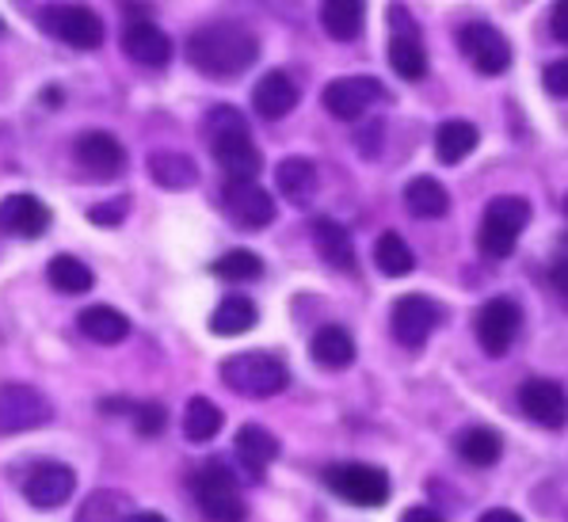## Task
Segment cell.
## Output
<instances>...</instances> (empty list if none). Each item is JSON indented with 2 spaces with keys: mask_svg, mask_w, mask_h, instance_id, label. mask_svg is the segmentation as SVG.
<instances>
[{
  "mask_svg": "<svg viewBox=\"0 0 568 522\" xmlns=\"http://www.w3.org/2000/svg\"><path fill=\"white\" fill-rule=\"evenodd\" d=\"M439 306H435L427 294H405V298L393 301V336H397V344L405 347H424L427 336L435 332V325H439Z\"/></svg>",
  "mask_w": 568,
  "mask_h": 522,
  "instance_id": "obj_12",
  "label": "cell"
},
{
  "mask_svg": "<svg viewBox=\"0 0 568 522\" xmlns=\"http://www.w3.org/2000/svg\"><path fill=\"white\" fill-rule=\"evenodd\" d=\"M549 283H554V290L568 301V259H561V264L549 267Z\"/></svg>",
  "mask_w": 568,
  "mask_h": 522,
  "instance_id": "obj_41",
  "label": "cell"
},
{
  "mask_svg": "<svg viewBox=\"0 0 568 522\" xmlns=\"http://www.w3.org/2000/svg\"><path fill=\"white\" fill-rule=\"evenodd\" d=\"M122 50H126L138 65H150V69H161L172 62V39L150 20L130 23L126 34H122Z\"/></svg>",
  "mask_w": 568,
  "mask_h": 522,
  "instance_id": "obj_21",
  "label": "cell"
},
{
  "mask_svg": "<svg viewBox=\"0 0 568 522\" xmlns=\"http://www.w3.org/2000/svg\"><path fill=\"white\" fill-rule=\"evenodd\" d=\"M454 450H458V458L466 461V465L488 469V465H496V461H500L504 442H500V434L488 431V428H466L458 439H454Z\"/></svg>",
  "mask_w": 568,
  "mask_h": 522,
  "instance_id": "obj_31",
  "label": "cell"
},
{
  "mask_svg": "<svg viewBox=\"0 0 568 522\" xmlns=\"http://www.w3.org/2000/svg\"><path fill=\"white\" fill-rule=\"evenodd\" d=\"M541 84H546L549 95H568V58H565V62L546 65V73H541Z\"/></svg>",
  "mask_w": 568,
  "mask_h": 522,
  "instance_id": "obj_39",
  "label": "cell"
},
{
  "mask_svg": "<svg viewBox=\"0 0 568 522\" xmlns=\"http://www.w3.org/2000/svg\"><path fill=\"white\" fill-rule=\"evenodd\" d=\"M565 214H568V195H565Z\"/></svg>",
  "mask_w": 568,
  "mask_h": 522,
  "instance_id": "obj_45",
  "label": "cell"
},
{
  "mask_svg": "<svg viewBox=\"0 0 568 522\" xmlns=\"http://www.w3.org/2000/svg\"><path fill=\"white\" fill-rule=\"evenodd\" d=\"M233 454H237L244 473H248L252 481H260L271 461L278 458V439L267 428H260V423H244L237 431V439H233Z\"/></svg>",
  "mask_w": 568,
  "mask_h": 522,
  "instance_id": "obj_20",
  "label": "cell"
},
{
  "mask_svg": "<svg viewBox=\"0 0 568 522\" xmlns=\"http://www.w3.org/2000/svg\"><path fill=\"white\" fill-rule=\"evenodd\" d=\"M126 217V198H111V203H100L89 211V222L95 225H119Z\"/></svg>",
  "mask_w": 568,
  "mask_h": 522,
  "instance_id": "obj_38",
  "label": "cell"
},
{
  "mask_svg": "<svg viewBox=\"0 0 568 522\" xmlns=\"http://www.w3.org/2000/svg\"><path fill=\"white\" fill-rule=\"evenodd\" d=\"M549 31L557 42H568V0H557L554 12H549Z\"/></svg>",
  "mask_w": 568,
  "mask_h": 522,
  "instance_id": "obj_40",
  "label": "cell"
},
{
  "mask_svg": "<svg viewBox=\"0 0 568 522\" xmlns=\"http://www.w3.org/2000/svg\"><path fill=\"white\" fill-rule=\"evenodd\" d=\"M225 211L244 229H267L275 222V198L256 180H230L225 184Z\"/></svg>",
  "mask_w": 568,
  "mask_h": 522,
  "instance_id": "obj_15",
  "label": "cell"
},
{
  "mask_svg": "<svg viewBox=\"0 0 568 522\" xmlns=\"http://www.w3.org/2000/svg\"><path fill=\"white\" fill-rule=\"evenodd\" d=\"M477 344L485 355H493V359H500V355L511 351L515 336H519L523 328V309L515 298H493L485 301L477 313Z\"/></svg>",
  "mask_w": 568,
  "mask_h": 522,
  "instance_id": "obj_9",
  "label": "cell"
},
{
  "mask_svg": "<svg viewBox=\"0 0 568 522\" xmlns=\"http://www.w3.org/2000/svg\"><path fill=\"white\" fill-rule=\"evenodd\" d=\"M134 431L142 434V439H156V434L164 431V423H169V412H164V405H156V400H150V405H134Z\"/></svg>",
  "mask_w": 568,
  "mask_h": 522,
  "instance_id": "obj_37",
  "label": "cell"
},
{
  "mask_svg": "<svg viewBox=\"0 0 568 522\" xmlns=\"http://www.w3.org/2000/svg\"><path fill=\"white\" fill-rule=\"evenodd\" d=\"M405 206H408V214L432 222V217H443L450 211V191L432 176H416V180H408V187H405Z\"/></svg>",
  "mask_w": 568,
  "mask_h": 522,
  "instance_id": "obj_29",
  "label": "cell"
},
{
  "mask_svg": "<svg viewBox=\"0 0 568 522\" xmlns=\"http://www.w3.org/2000/svg\"><path fill=\"white\" fill-rule=\"evenodd\" d=\"M150 176L156 187L164 191H187L199 184V168L187 153H172V150H161L150 156Z\"/></svg>",
  "mask_w": 568,
  "mask_h": 522,
  "instance_id": "obj_27",
  "label": "cell"
},
{
  "mask_svg": "<svg viewBox=\"0 0 568 522\" xmlns=\"http://www.w3.org/2000/svg\"><path fill=\"white\" fill-rule=\"evenodd\" d=\"M77 328H81V332L89 336L92 344H103V347L122 344V339L130 336L126 313H119V309H111V306H89V309H81V317H77Z\"/></svg>",
  "mask_w": 568,
  "mask_h": 522,
  "instance_id": "obj_26",
  "label": "cell"
},
{
  "mask_svg": "<svg viewBox=\"0 0 568 522\" xmlns=\"http://www.w3.org/2000/svg\"><path fill=\"white\" fill-rule=\"evenodd\" d=\"M77 492V473L61 461H39L28 477H23V495H28L31 508L50 511L69 503V495Z\"/></svg>",
  "mask_w": 568,
  "mask_h": 522,
  "instance_id": "obj_13",
  "label": "cell"
},
{
  "mask_svg": "<svg viewBox=\"0 0 568 522\" xmlns=\"http://www.w3.org/2000/svg\"><path fill=\"white\" fill-rule=\"evenodd\" d=\"M126 522H169V519H164L161 511H134Z\"/></svg>",
  "mask_w": 568,
  "mask_h": 522,
  "instance_id": "obj_44",
  "label": "cell"
},
{
  "mask_svg": "<svg viewBox=\"0 0 568 522\" xmlns=\"http://www.w3.org/2000/svg\"><path fill=\"white\" fill-rule=\"evenodd\" d=\"M134 515V503H130L126 492L119 489H95L89 492V500L81 503L73 522H126Z\"/></svg>",
  "mask_w": 568,
  "mask_h": 522,
  "instance_id": "obj_32",
  "label": "cell"
},
{
  "mask_svg": "<svg viewBox=\"0 0 568 522\" xmlns=\"http://www.w3.org/2000/svg\"><path fill=\"white\" fill-rule=\"evenodd\" d=\"M400 522H447V519L432 508H408L405 515H400Z\"/></svg>",
  "mask_w": 568,
  "mask_h": 522,
  "instance_id": "obj_42",
  "label": "cell"
},
{
  "mask_svg": "<svg viewBox=\"0 0 568 522\" xmlns=\"http://www.w3.org/2000/svg\"><path fill=\"white\" fill-rule=\"evenodd\" d=\"M275 184L283 191L286 198H291L294 206H305L313 203V195H317V168H313V161H305V156H286L283 164L275 168Z\"/></svg>",
  "mask_w": 568,
  "mask_h": 522,
  "instance_id": "obj_25",
  "label": "cell"
},
{
  "mask_svg": "<svg viewBox=\"0 0 568 522\" xmlns=\"http://www.w3.org/2000/svg\"><path fill=\"white\" fill-rule=\"evenodd\" d=\"M252 108H256V115L267 119V123L286 119L298 108V84H294L283 69H271L267 76H260L256 89H252Z\"/></svg>",
  "mask_w": 568,
  "mask_h": 522,
  "instance_id": "obj_19",
  "label": "cell"
},
{
  "mask_svg": "<svg viewBox=\"0 0 568 522\" xmlns=\"http://www.w3.org/2000/svg\"><path fill=\"white\" fill-rule=\"evenodd\" d=\"M73 156L89 176L95 180H115L126 168V150L119 137H111L108 130H89L73 142Z\"/></svg>",
  "mask_w": 568,
  "mask_h": 522,
  "instance_id": "obj_16",
  "label": "cell"
},
{
  "mask_svg": "<svg viewBox=\"0 0 568 522\" xmlns=\"http://www.w3.org/2000/svg\"><path fill=\"white\" fill-rule=\"evenodd\" d=\"M321 100H325V111L332 119L355 123V119H363L374 103L386 100V89H382V81H374V76H339V81L325 84V95H321Z\"/></svg>",
  "mask_w": 568,
  "mask_h": 522,
  "instance_id": "obj_10",
  "label": "cell"
},
{
  "mask_svg": "<svg viewBox=\"0 0 568 522\" xmlns=\"http://www.w3.org/2000/svg\"><path fill=\"white\" fill-rule=\"evenodd\" d=\"M374 264H378L382 275L405 278V275H413L416 256H413V248H408V240L389 229V233H382L378 245H374Z\"/></svg>",
  "mask_w": 568,
  "mask_h": 522,
  "instance_id": "obj_34",
  "label": "cell"
},
{
  "mask_svg": "<svg viewBox=\"0 0 568 522\" xmlns=\"http://www.w3.org/2000/svg\"><path fill=\"white\" fill-rule=\"evenodd\" d=\"M260 58L256 34L241 23L217 20L199 28L187 39V62L199 69L210 81H237L241 73H248Z\"/></svg>",
  "mask_w": 568,
  "mask_h": 522,
  "instance_id": "obj_1",
  "label": "cell"
},
{
  "mask_svg": "<svg viewBox=\"0 0 568 522\" xmlns=\"http://www.w3.org/2000/svg\"><path fill=\"white\" fill-rule=\"evenodd\" d=\"M458 42H462V54L474 62L477 73L500 76L511 69V42L493 23H469V28H462Z\"/></svg>",
  "mask_w": 568,
  "mask_h": 522,
  "instance_id": "obj_11",
  "label": "cell"
},
{
  "mask_svg": "<svg viewBox=\"0 0 568 522\" xmlns=\"http://www.w3.org/2000/svg\"><path fill=\"white\" fill-rule=\"evenodd\" d=\"M222 381L241 397H275L286 389V362L267 351H241L222 362Z\"/></svg>",
  "mask_w": 568,
  "mask_h": 522,
  "instance_id": "obj_4",
  "label": "cell"
},
{
  "mask_svg": "<svg viewBox=\"0 0 568 522\" xmlns=\"http://www.w3.org/2000/svg\"><path fill=\"white\" fill-rule=\"evenodd\" d=\"M260 320L256 301L244 298V294H230V298L217 301V309L210 313V332L214 336H244L252 332Z\"/></svg>",
  "mask_w": 568,
  "mask_h": 522,
  "instance_id": "obj_24",
  "label": "cell"
},
{
  "mask_svg": "<svg viewBox=\"0 0 568 522\" xmlns=\"http://www.w3.org/2000/svg\"><path fill=\"white\" fill-rule=\"evenodd\" d=\"M206 142L230 180H256L260 168H264V156H260L256 142H252V134H248V123H244V115L237 108L210 111Z\"/></svg>",
  "mask_w": 568,
  "mask_h": 522,
  "instance_id": "obj_2",
  "label": "cell"
},
{
  "mask_svg": "<svg viewBox=\"0 0 568 522\" xmlns=\"http://www.w3.org/2000/svg\"><path fill=\"white\" fill-rule=\"evenodd\" d=\"M47 278L61 294H89L95 286V275L89 272V264H81L77 256H54L47 264Z\"/></svg>",
  "mask_w": 568,
  "mask_h": 522,
  "instance_id": "obj_35",
  "label": "cell"
},
{
  "mask_svg": "<svg viewBox=\"0 0 568 522\" xmlns=\"http://www.w3.org/2000/svg\"><path fill=\"white\" fill-rule=\"evenodd\" d=\"M222 423H225L222 408L210 397H191L187 408H183V434H187L191 442H210L222 431Z\"/></svg>",
  "mask_w": 568,
  "mask_h": 522,
  "instance_id": "obj_33",
  "label": "cell"
},
{
  "mask_svg": "<svg viewBox=\"0 0 568 522\" xmlns=\"http://www.w3.org/2000/svg\"><path fill=\"white\" fill-rule=\"evenodd\" d=\"M363 20H366L363 0H325L321 4V28L336 42H352L363 31Z\"/></svg>",
  "mask_w": 568,
  "mask_h": 522,
  "instance_id": "obj_30",
  "label": "cell"
},
{
  "mask_svg": "<svg viewBox=\"0 0 568 522\" xmlns=\"http://www.w3.org/2000/svg\"><path fill=\"white\" fill-rule=\"evenodd\" d=\"M191 489H195L199 511L206 515V522H244L248 519V508H244L241 489H237V477H233L222 461H206V465L195 473V481H191Z\"/></svg>",
  "mask_w": 568,
  "mask_h": 522,
  "instance_id": "obj_5",
  "label": "cell"
},
{
  "mask_svg": "<svg viewBox=\"0 0 568 522\" xmlns=\"http://www.w3.org/2000/svg\"><path fill=\"white\" fill-rule=\"evenodd\" d=\"M313 245H317L321 259L336 267V272H355V240L339 222L317 217V222H313Z\"/></svg>",
  "mask_w": 568,
  "mask_h": 522,
  "instance_id": "obj_22",
  "label": "cell"
},
{
  "mask_svg": "<svg viewBox=\"0 0 568 522\" xmlns=\"http://www.w3.org/2000/svg\"><path fill=\"white\" fill-rule=\"evenodd\" d=\"M50 420H54V405L47 393H39L34 386H20V381L0 386V434L39 431Z\"/></svg>",
  "mask_w": 568,
  "mask_h": 522,
  "instance_id": "obj_7",
  "label": "cell"
},
{
  "mask_svg": "<svg viewBox=\"0 0 568 522\" xmlns=\"http://www.w3.org/2000/svg\"><path fill=\"white\" fill-rule=\"evenodd\" d=\"M42 31L73 50H95L103 42V20L84 4H47L39 16Z\"/></svg>",
  "mask_w": 568,
  "mask_h": 522,
  "instance_id": "obj_8",
  "label": "cell"
},
{
  "mask_svg": "<svg viewBox=\"0 0 568 522\" xmlns=\"http://www.w3.org/2000/svg\"><path fill=\"white\" fill-rule=\"evenodd\" d=\"M477 522H523V519L515 515L511 508H493V511H485V515H480Z\"/></svg>",
  "mask_w": 568,
  "mask_h": 522,
  "instance_id": "obj_43",
  "label": "cell"
},
{
  "mask_svg": "<svg viewBox=\"0 0 568 522\" xmlns=\"http://www.w3.org/2000/svg\"><path fill=\"white\" fill-rule=\"evenodd\" d=\"M0 229L23 240L42 237L50 229V206L34 195H8L0 203Z\"/></svg>",
  "mask_w": 568,
  "mask_h": 522,
  "instance_id": "obj_18",
  "label": "cell"
},
{
  "mask_svg": "<svg viewBox=\"0 0 568 522\" xmlns=\"http://www.w3.org/2000/svg\"><path fill=\"white\" fill-rule=\"evenodd\" d=\"M310 355H313V362H321L325 370H347L355 362V336L339 325H325L313 332Z\"/></svg>",
  "mask_w": 568,
  "mask_h": 522,
  "instance_id": "obj_23",
  "label": "cell"
},
{
  "mask_svg": "<svg viewBox=\"0 0 568 522\" xmlns=\"http://www.w3.org/2000/svg\"><path fill=\"white\" fill-rule=\"evenodd\" d=\"M480 142V130L466 119H447L439 130H435V156L443 164H462L469 153L477 150Z\"/></svg>",
  "mask_w": 568,
  "mask_h": 522,
  "instance_id": "obj_28",
  "label": "cell"
},
{
  "mask_svg": "<svg viewBox=\"0 0 568 522\" xmlns=\"http://www.w3.org/2000/svg\"><path fill=\"white\" fill-rule=\"evenodd\" d=\"M325 484L328 492H336L339 500L355 503V508H382L393 492L386 469L363 465V461H344V465L325 469Z\"/></svg>",
  "mask_w": 568,
  "mask_h": 522,
  "instance_id": "obj_6",
  "label": "cell"
},
{
  "mask_svg": "<svg viewBox=\"0 0 568 522\" xmlns=\"http://www.w3.org/2000/svg\"><path fill=\"white\" fill-rule=\"evenodd\" d=\"M389 23L397 28V31H393V39H389L393 73H397L400 81H424V76H427V54H424V42H419V34H416V23L400 12V4H393Z\"/></svg>",
  "mask_w": 568,
  "mask_h": 522,
  "instance_id": "obj_14",
  "label": "cell"
},
{
  "mask_svg": "<svg viewBox=\"0 0 568 522\" xmlns=\"http://www.w3.org/2000/svg\"><path fill=\"white\" fill-rule=\"evenodd\" d=\"M530 222V203L519 195H500L485 206V217H480L477 229V248L485 252L488 259H508L515 245H519L523 229Z\"/></svg>",
  "mask_w": 568,
  "mask_h": 522,
  "instance_id": "obj_3",
  "label": "cell"
},
{
  "mask_svg": "<svg viewBox=\"0 0 568 522\" xmlns=\"http://www.w3.org/2000/svg\"><path fill=\"white\" fill-rule=\"evenodd\" d=\"M210 272L217 278H225V283H252V278L264 275V259L248 248H233V252H225V256H217Z\"/></svg>",
  "mask_w": 568,
  "mask_h": 522,
  "instance_id": "obj_36",
  "label": "cell"
},
{
  "mask_svg": "<svg viewBox=\"0 0 568 522\" xmlns=\"http://www.w3.org/2000/svg\"><path fill=\"white\" fill-rule=\"evenodd\" d=\"M519 408L541 428L557 431L568 423V393L549 378H530L519 386Z\"/></svg>",
  "mask_w": 568,
  "mask_h": 522,
  "instance_id": "obj_17",
  "label": "cell"
}]
</instances>
